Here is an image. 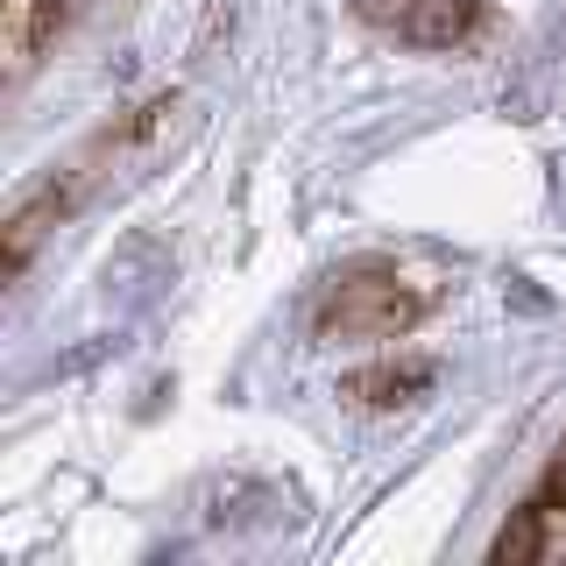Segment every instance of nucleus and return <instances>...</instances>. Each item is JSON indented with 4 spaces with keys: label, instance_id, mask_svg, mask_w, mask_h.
Wrapping results in <instances>:
<instances>
[{
    "label": "nucleus",
    "instance_id": "1",
    "mask_svg": "<svg viewBox=\"0 0 566 566\" xmlns=\"http://www.w3.org/2000/svg\"><path fill=\"white\" fill-rule=\"evenodd\" d=\"M318 326L347 333V340H382V333L411 326V291H397L389 276H354V283H340V291L326 297Z\"/></svg>",
    "mask_w": 566,
    "mask_h": 566
},
{
    "label": "nucleus",
    "instance_id": "2",
    "mask_svg": "<svg viewBox=\"0 0 566 566\" xmlns=\"http://www.w3.org/2000/svg\"><path fill=\"white\" fill-rule=\"evenodd\" d=\"M474 29V0H403V35L411 43H460Z\"/></svg>",
    "mask_w": 566,
    "mask_h": 566
},
{
    "label": "nucleus",
    "instance_id": "3",
    "mask_svg": "<svg viewBox=\"0 0 566 566\" xmlns=\"http://www.w3.org/2000/svg\"><path fill=\"white\" fill-rule=\"evenodd\" d=\"M538 517H545V510L531 503L524 517H517V531H503V538H495V559H531V553H538Z\"/></svg>",
    "mask_w": 566,
    "mask_h": 566
},
{
    "label": "nucleus",
    "instance_id": "4",
    "mask_svg": "<svg viewBox=\"0 0 566 566\" xmlns=\"http://www.w3.org/2000/svg\"><path fill=\"white\" fill-rule=\"evenodd\" d=\"M538 510H566V447L553 453V468H545V482H538Z\"/></svg>",
    "mask_w": 566,
    "mask_h": 566
}]
</instances>
